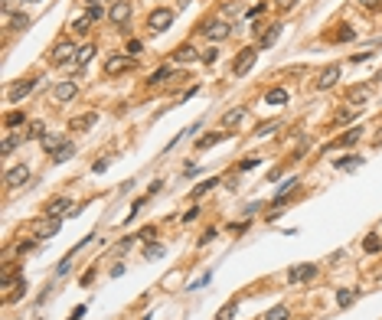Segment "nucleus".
<instances>
[{
    "mask_svg": "<svg viewBox=\"0 0 382 320\" xmlns=\"http://www.w3.org/2000/svg\"><path fill=\"white\" fill-rule=\"evenodd\" d=\"M255 59H258V46H245L242 53L235 56V63H232V75H235V78L249 75V69L255 65Z\"/></svg>",
    "mask_w": 382,
    "mask_h": 320,
    "instance_id": "f257e3e1",
    "label": "nucleus"
},
{
    "mask_svg": "<svg viewBox=\"0 0 382 320\" xmlns=\"http://www.w3.org/2000/svg\"><path fill=\"white\" fill-rule=\"evenodd\" d=\"M196 33H203V36H209L212 43H219V39H226L229 33H232V26H229L226 20H209V23L203 20V23L196 26Z\"/></svg>",
    "mask_w": 382,
    "mask_h": 320,
    "instance_id": "f03ea898",
    "label": "nucleus"
},
{
    "mask_svg": "<svg viewBox=\"0 0 382 320\" xmlns=\"http://www.w3.org/2000/svg\"><path fill=\"white\" fill-rule=\"evenodd\" d=\"M78 53V49H75V43H72V39H59V43H56V46H53V53H49V56H53V63L56 65H69L72 63V56H75Z\"/></svg>",
    "mask_w": 382,
    "mask_h": 320,
    "instance_id": "7ed1b4c3",
    "label": "nucleus"
},
{
    "mask_svg": "<svg viewBox=\"0 0 382 320\" xmlns=\"http://www.w3.org/2000/svg\"><path fill=\"white\" fill-rule=\"evenodd\" d=\"M170 23H173V10H167V7H157L154 13L147 16V30H150V33H164V30H170Z\"/></svg>",
    "mask_w": 382,
    "mask_h": 320,
    "instance_id": "20e7f679",
    "label": "nucleus"
},
{
    "mask_svg": "<svg viewBox=\"0 0 382 320\" xmlns=\"http://www.w3.org/2000/svg\"><path fill=\"white\" fill-rule=\"evenodd\" d=\"M340 75H343L340 63H330V65H323V69L317 72V82H314V85L317 88H333L336 82H340Z\"/></svg>",
    "mask_w": 382,
    "mask_h": 320,
    "instance_id": "39448f33",
    "label": "nucleus"
},
{
    "mask_svg": "<svg viewBox=\"0 0 382 320\" xmlns=\"http://www.w3.org/2000/svg\"><path fill=\"white\" fill-rule=\"evenodd\" d=\"M127 69H131V59L121 56V53H115V56L105 59V75H121V72H127Z\"/></svg>",
    "mask_w": 382,
    "mask_h": 320,
    "instance_id": "423d86ee",
    "label": "nucleus"
},
{
    "mask_svg": "<svg viewBox=\"0 0 382 320\" xmlns=\"http://www.w3.org/2000/svg\"><path fill=\"white\" fill-rule=\"evenodd\" d=\"M95 121H98V111H85V115H78L69 121V131L72 134H85L88 128H95Z\"/></svg>",
    "mask_w": 382,
    "mask_h": 320,
    "instance_id": "0eeeda50",
    "label": "nucleus"
},
{
    "mask_svg": "<svg viewBox=\"0 0 382 320\" xmlns=\"http://www.w3.org/2000/svg\"><path fill=\"white\" fill-rule=\"evenodd\" d=\"M108 20H111L115 26H125L127 20H131V3H127V0H118L115 7L108 10Z\"/></svg>",
    "mask_w": 382,
    "mask_h": 320,
    "instance_id": "6e6552de",
    "label": "nucleus"
},
{
    "mask_svg": "<svg viewBox=\"0 0 382 320\" xmlns=\"http://www.w3.org/2000/svg\"><path fill=\"white\" fill-rule=\"evenodd\" d=\"M170 59H173V65H187V63H193V59H203V56L196 53L190 43H183V46H177V49L170 53Z\"/></svg>",
    "mask_w": 382,
    "mask_h": 320,
    "instance_id": "1a4fd4ad",
    "label": "nucleus"
},
{
    "mask_svg": "<svg viewBox=\"0 0 382 320\" xmlns=\"http://www.w3.org/2000/svg\"><path fill=\"white\" fill-rule=\"evenodd\" d=\"M317 274V265H294L288 271V284H301V281H311Z\"/></svg>",
    "mask_w": 382,
    "mask_h": 320,
    "instance_id": "9d476101",
    "label": "nucleus"
},
{
    "mask_svg": "<svg viewBox=\"0 0 382 320\" xmlns=\"http://www.w3.org/2000/svg\"><path fill=\"white\" fill-rule=\"evenodd\" d=\"M75 92H78V82H75V78H69V82H59V85L53 88V98H56V102H72Z\"/></svg>",
    "mask_w": 382,
    "mask_h": 320,
    "instance_id": "9b49d317",
    "label": "nucleus"
},
{
    "mask_svg": "<svg viewBox=\"0 0 382 320\" xmlns=\"http://www.w3.org/2000/svg\"><path fill=\"white\" fill-rule=\"evenodd\" d=\"M26 180H30V167H26V164H20V167H10V170H7L3 183H7V187H23Z\"/></svg>",
    "mask_w": 382,
    "mask_h": 320,
    "instance_id": "f8f14e48",
    "label": "nucleus"
},
{
    "mask_svg": "<svg viewBox=\"0 0 382 320\" xmlns=\"http://www.w3.org/2000/svg\"><path fill=\"white\" fill-rule=\"evenodd\" d=\"M363 134H366L363 128H350V131H346V134H340V137H336L333 144H327V150H336V147H353V144H356L359 137H363Z\"/></svg>",
    "mask_w": 382,
    "mask_h": 320,
    "instance_id": "ddd939ff",
    "label": "nucleus"
},
{
    "mask_svg": "<svg viewBox=\"0 0 382 320\" xmlns=\"http://www.w3.org/2000/svg\"><path fill=\"white\" fill-rule=\"evenodd\" d=\"M65 209H72V203H69V196H56L53 203L46 206V219H63V216H69Z\"/></svg>",
    "mask_w": 382,
    "mask_h": 320,
    "instance_id": "4468645a",
    "label": "nucleus"
},
{
    "mask_svg": "<svg viewBox=\"0 0 382 320\" xmlns=\"http://www.w3.org/2000/svg\"><path fill=\"white\" fill-rule=\"evenodd\" d=\"M56 232H59V219H43V222L33 226V235H36V239H53Z\"/></svg>",
    "mask_w": 382,
    "mask_h": 320,
    "instance_id": "2eb2a0df",
    "label": "nucleus"
},
{
    "mask_svg": "<svg viewBox=\"0 0 382 320\" xmlns=\"http://www.w3.org/2000/svg\"><path fill=\"white\" fill-rule=\"evenodd\" d=\"M33 88H36V78H26V82H16V85H13V88L7 92V98H10V102H20V98H26V95L33 92Z\"/></svg>",
    "mask_w": 382,
    "mask_h": 320,
    "instance_id": "dca6fc26",
    "label": "nucleus"
},
{
    "mask_svg": "<svg viewBox=\"0 0 382 320\" xmlns=\"http://www.w3.org/2000/svg\"><path fill=\"white\" fill-rule=\"evenodd\" d=\"M3 26H7V30L23 33L26 26H30V16H26V13H3Z\"/></svg>",
    "mask_w": 382,
    "mask_h": 320,
    "instance_id": "f3484780",
    "label": "nucleus"
},
{
    "mask_svg": "<svg viewBox=\"0 0 382 320\" xmlns=\"http://www.w3.org/2000/svg\"><path fill=\"white\" fill-rule=\"evenodd\" d=\"M92 23H98V20H95L92 10L85 7V13H78L75 20H72V30H75V33H88V30H92Z\"/></svg>",
    "mask_w": 382,
    "mask_h": 320,
    "instance_id": "a211bd4d",
    "label": "nucleus"
},
{
    "mask_svg": "<svg viewBox=\"0 0 382 320\" xmlns=\"http://www.w3.org/2000/svg\"><path fill=\"white\" fill-rule=\"evenodd\" d=\"M281 36V23H271V26H265V33L258 36V49H268L274 43V39Z\"/></svg>",
    "mask_w": 382,
    "mask_h": 320,
    "instance_id": "6ab92c4d",
    "label": "nucleus"
},
{
    "mask_svg": "<svg viewBox=\"0 0 382 320\" xmlns=\"http://www.w3.org/2000/svg\"><path fill=\"white\" fill-rule=\"evenodd\" d=\"M229 134L226 131H212V134H206V137H199V141H196V150H209V147H216L219 141H226Z\"/></svg>",
    "mask_w": 382,
    "mask_h": 320,
    "instance_id": "aec40b11",
    "label": "nucleus"
},
{
    "mask_svg": "<svg viewBox=\"0 0 382 320\" xmlns=\"http://www.w3.org/2000/svg\"><path fill=\"white\" fill-rule=\"evenodd\" d=\"M265 102L268 105H288V88H281V85L268 88V92H265Z\"/></svg>",
    "mask_w": 382,
    "mask_h": 320,
    "instance_id": "412c9836",
    "label": "nucleus"
},
{
    "mask_svg": "<svg viewBox=\"0 0 382 320\" xmlns=\"http://www.w3.org/2000/svg\"><path fill=\"white\" fill-rule=\"evenodd\" d=\"M359 297V291H353V288H343V291H336V307L340 311H346V307H353V301Z\"/></svg>",
    "mask_w": 382,
    "mask_h": 320,
    "instance_id": "4be33fe9",
    "label": "nucleus"
},
{
    "mask_svg": "<svg viewBox=\"0 0 382 320\" xmlns=\"http://www.w3.org/2000/svg\"><path fill=\"white\" fill-rule=\"evenodd\" d=\"M72 154H75V144H72V141H65L63 147H59L53 157H49V160H53V164H65V160H72Z\"/></svg>",
    "mask_w": 382,
    "mask_h": 320,
    "instance_id": "5701e85b",
    "label": "nucleus"
},
{
    "mask_svg": "<svg viewBox=\"0 0 382 320\" xmlns=\"http://www.w3.org/2000/svg\"><path fill=\"white\" fill-rule=\"evenodd\" d=\"M242 121H245V108H232L222 115V125L226 128H235V125H242Z\"/></svg>",
    "mask_w": 382,
    "mask_h": 320,
    "instance_id": "b1692460",
    "label": "nucleus"
},
{
    "mask_svg": "<svg viewBox=\"0 0 382 320\" xmlns=\"http://www.w3.org/2000/svg\"><path fill=\"white\" fill-rule=\"evenodd\" d=\"M65 141H69V137H63V134H46V137H43V147H46L49 154H56Z\"/></svg>",
    "mask_w": 382,
    "mask_h": 320,
    "instance_id": "393cba45",
    "label": "nucleus"
},
{
    "mask_svg": "<svg viewBox=\"0 0 382 320\" xmlns=\"http://www.w3.org/2000/svg\"><path fill=\"white\" fill-rule=\"evenodd\" d=\"M92 56H95V46H92V43L78 46V53H75V65H88V63H92Z\"/></svg>",
    "mask_w": 382,
    "mask_h": 320,
    "instance_id": "a878e982",
    "label": "nucleus"
},
{
    "mask_svg": "<svg viewBox=\"0 0 382 320\" xmlns=\"http://www.w3.org/2000/svg\"><path fill=\"white\" fill-rule=\"evenodd\" d=\"M26 137H30V141H43V137H46V125H43V121H30Z\"/></svg>",
    "mask_w": 382,
    "mask_h": 320,
    "instance_id": "bb28decb",
    "label": "nucleus"
},
{
    "mask_svg": "<svg viewBox=\"0 0 382 320\" xmlns=\"http://www.w3.org/2000/svg\"><path fill=\"white\" fill-rule=\"evenodd\" d=\"M167 78H173V65H160L147 82H150V85H160V82H167Z\"/></svg>",
    "mask_w": 382,
    "mask_h": 320,
    "instance_id": "cd10ccee",
    "label": "nucleus"
},
{
    "mask_svg": "<svg viewBox=\"0 0 382 320\" xmlns=\"http://www.w3.org/2000/svg\"><path fill=\"white\" fill-rule=\"evenodd\" d=\"M333 39L336 43H353V39H356V30H353V26H336V33H333Z\"/></svg>",
    "mask_w": 382,
    "mask_h": 320,
    "instance_id": "c85d7f7f",
    "label": "nucleus"
},
{
    "mask_svg": "<svg viewBox=\"0 0 382 320\" xmlns=\"http://www.w3.org/2000/svg\"><path fill=\"white\" fill-rule=\"evenodd\" d=\"M363 252H369V255H379V252H382L379 235H366V239H363Z\"/></svg>",
    "mask_w": 382,
    "mask_h": 320,
    "instance_id": "c756f323",
    "label": "nucleus"
},
{
    "mask_svg": "<svg viewBox=\"0 0 382 320\" xmlns=\"http://www.w3.org/2000/svg\"><path fill=\"white\" fill-rule=\"evenodd\" d=\"M23 137H26V134H20V137H16V134H7V137H3V144H0V154L7 157V154H10V150H13V147H16V144L23 141Z\"/></svg>",
    "mask_w": 382,
    "mask_h": 320,
    "instance_id": "7c9ffc66",
    "label": "nucleus"
},
{
    "mask_svg": "<svg viewBox=\"0 0 382 320\" xmlns=\"http://www.w3.org/2000/svg\"><path fill=\"white\" fill-rule=\"evenodd\" d=\"M297 183H301V180H297V177H291L288 183H284V187L278 190V196H274V203H284V196H291V193H294V187H297Z\"/></svg>",
    "mask_w": 382,
    "mask_h": 320,
    "instance_id": "2f4dec72",
    "label": "nucleus"
},
{
    "mask_svg": "<svg viewBox=\"0 0 382 320\" xmlns=\"http://www.w3.org/2000/svg\"><path fill=\"white\" fill-rule=\"evenodd\" d=\"M346 98H350V105H356V102H366V98H369V88L356 85V88H350V92H346Z\"/></svg>",
    "mask_w": 382,
    "mask_h": 320,
    "instance_id": "473e14b6",
    "label": "nucleus"
},
{
    "mask_svg": "<svg viewBox=\"0 0 382 320\" xmlns=\"http://www.w3.org/2000/svg\"><path fill=\"white\" fill-rule=\"evenodd\" d=\"M235 314H239V304H235V301H229V304L216 314V320H235Z\"/></svg>",
    "mask_w": 382,
    "mask_h": 320,
    "instance_id": "72a5a7b5",
    "label": "nucleus"
},
{
    "mask_svg": "<svg viewBox=\"0 0 382 320\" xmlns=\"http://www.w3.org/2000/svg\"><path fill=\"white\" fill-rule=\"evenodd\" d=\"M288 317H291V311H288V307H284V304L271 307V311L265 314V320H288Z\"/></svg>",
    "mask_w": 382,
    "mask_h": 320,
    "instance_id": "f704fd0d",
    "label": "nucleus"
},
{
    "mask_svg": "<svg viewBox=\"0 0 382 320\" xmlns=\"http://www.w3.org/2000/svg\"><path fill=\"white\" fill-rule=\"evenodd\" d=\"M26 115L23 111H7V118H3V128H16V125H23Z\"/></svg>",
    "mask_w": 382,
    "mask_h": 320,
    "instance_id": "c9c22d12",
    "label": "nucleus"
},
{
    "mask_svg": "<svg viewBox=\"0 0 382 320\" xmlns=\"http://www.w3.org/2000/svg\"><path fill=\"white\" fill-rule=\"evenodd\" d=\"M216 183H219V180H216V177H209V180H203V183H199V187H196V190H193V193H190V196H193V199H199V196H203V193H209V190H212V187H216Z\"/></svg>",
    "mask_w": 382,
    "mask_h": 320,
    "instance_id": "e433bc0d",
    "label": "nucleus"
},
{
    "mask_svg": "<svg viewBox=\"0 0 382 320\" xmlns=\"http://www.w3.org/2000/svg\"><path fill=\"white\" fill-rule=\"evenodd\" d=\"M333 164L340 167V170H353V167H359V157L350 154V157H343V160H333Z\"/></svg>",
    "mask_w": 382,
    "mask_h": 320,
    "instance_id": "4c0bfd02",
    "label": "nucleus"
},
{
    "mask_svg": "<svg viewBox=\"0 0 382 320\" xmlns=\"http://www.w3.org/2000/svg\"><path fill=\"white\" fill-rule=\"evenodd\" d=\"M359 7L366 10V13H379V10H382V0H359Z\"/></svg>",
    "mask_w": 382,
    "mask_h": 320,
    "instance_id": "58836bf2",
    "label": "nucleus"
},
{
    "mask_svg": "<svg viewBox=\"0 0 382 320\" xmlns=\"http://www.w3.org/2000/svg\"><path fill=\"white\" fill-rule=\"evenodd\" d=\"M144 258H164V245H147V249H144Z\"/></svg>",
    "mask_w": 382,
    "mask_h": 320,
    "instance_id": "ea45409f",
    "label": "nucleus"
},
{
    "mask_svg": "<svg viewBox=\"0 0 382 320\" xmlns=\"http://www.w3.org/2000/svg\"><path fill=\"white\" fill-rule=\"evenodd\" d=\"M274 128H278V121H265V125H258V128H255V134H258V137H265V134L274 131Z\"/></svg>",
    "mask_w": 382,
    "mask_h": 320,
    "instance_id": "a19ab883",
    "label": "nucleus"
},
{
    "mask_svg": "<svg viewBox=\"0 0 382 320\" xmlns=\"http://www.w3.org/2000/svg\"><path fill=\"white\" fill-rule=\"evenodd\" d=\"M36 249V239H30V242H20L16 245V252H20V255H26V252H33Z\"/></svg>",
    "mask_w": 382,
    "mask_h": 320,
    "instance_id": "79ce46f5",
    "label": "nucleus"
},
{
    "mask_svg": "<svg viewBox=\"0 0 382 320\" xmlns=\"http://www.w3.org/2000/svg\"><path fill=\"white\" fill-rule=\"evenodd\" d=\"M294 7H297V0H278V10H284V13L294 10Z\"/></svg>",
    "mask_w": 382,
    "mask_h": 320,
    "instance_id": "37998d69",
    "label": "nucleus"
},
{
    "mask_svg": "<svg viewBox=\"0 0 382 320\" xmlns=\"http://www.w3.org/2000/svg\"><path fill=\"white\" fill-rule=\"evenodd\" d=\"M134 242H137V235H127V239H125V242H121V245H118V252H127V249H131V245Z\"/></svg>",
    "mask_w": 382,
    "mask_h": 320,
    "instance_id": "c03bdc74",
    "label": "nucleus"
},
{
    "mask_svg": "<svg viewBox=\"0 0 382 320\" xmlns=\"http://www.w3.org/2000/svg\"><path fill=\"white\" fill-rule=\"evenodd\" d=\"M255 164H258V157H245L242 164H239V170H252V167H255Z\"/></svg>",
    "mask_w": 382,
    "mask_h": 320,
    "instance_id": "a18cd8bd",
    "label": "nucleus"
},
{
    "mask_svg": "<svg viewBox=\"0 0 382 320\" xmlns=\"http://www.w3.org/2000/svg\"><path fill=\"white\" fill-rule=\"evenodd\" d=\"M216 56H219L216 49H206V53H203V63H206V65H212V63H216Z\"/></svg>",
    "mask_w": 382,
    "mask_h": 320,
    "instance_id": "49530a36",
    "label": "nucleus"
},
{
    "mask_svg": "<svg viewBox=\"0 0 382 320\" xmlns=\"http://www.w3.org/2000/svg\"><path fill=\"white\" fill-rule=\"evenodd\" d=\"M85 311H88V307H85V304H78V307H75V311H72V317H69V320H82V317H85Z\"/></svg>",
    "mask_w": 382,
    "mask_h": 320,
    "instance_id": "de8ad7c7",
    "label": "nucleus"
},
{
    "mask_svg": "<svg viewBox=\"0 0 382 320\" xmlns=\"http://www.w3.org/2000/svg\"><path fill=\"white\" fill-rule=\"evenodd\" d=\"M350 118H353V108H350V111H340V115H336V125H346Z\"/></svg>",
    "mask_w": 382,
    "mask_h": 320,
    "instance_id": "09e8293b",
    "label": "nucleus"
},
{
    "mask_svg": "<svg viewBox=\"0 0 382 320\" xmlns=\"http://www.w3.org/2000/svg\"><path fill=\"white\" fill-rule=\"evenodd\" d=\"M209 239H216V229H206V232L199 235V245H206V242H209Z\"/></svg>",
    "mask_w": 382,
    "mask_h": 320,
    "instance_id": "8fccbe9b",
    "label": "nucleus"
},
{
    "mask_svg": "<svg viewBox=\"0 0 382 320\" xmlns=\"http://www.w3.org/2000/svg\"><path fill=\"white\" fill-rule=\"evenodd\" d=\"M92 170H95V173H105V170H108V160H105V157H102V160H95Z\"/></svg>",
    "mask_w": 382,
    "mask_h": 320,
    "instance_id": "3c124183",
    "label": "nucleus"
},
{
    "mask_svg": "<svg viewBox=\"0 0 382 320\" xmlns=\"http://www.w3.org/2000/svg\"><path fill=\"white\" fill-rule=\"evenodd\" d=\"M150 235H157V229H154V226H147V229H140V232H137V239H150Z\"/></svg>",
    "mask_w": 382,
    "mask_h": 320,
    "instance_id": "603ef678",
    "label": "nucleus"
},
{
    "mask_svg": "<svg viewBox=\"0 0 382 320\" xmlns=\"http://www.w3.org/2000/svg\"><path fill=\"white\" fill-rule=\"evenodd\" d=\"M92 278H95V268H88V271L82 274V288H85V284H92Z\"/></svg>",
    "mask_w": 382,
    "mask_h": 320,
    "instance_id": "864d4df0",
    "label": "nucleus"
},
{
    "mask_svg": "<svg viewBox=\"0 0 382 320\" xmlns=\"http://www.w3.org/2000/svg\"><path fill=\"white\" fill-rule=\"evenodd\" d=\"M261 13H265V3H258V7L249 10V16H261Z\"/></svg>",
    "mask_w": 382,
    "mask_h": 320,
    "instance_id": "5fc2aeb1",
    "label": "nucleus"
},
{
    "mask_svg": "<svg viewBox=\"0 0 382 320\" xmlns=\"http://www.w3.org/2000/svg\"><path fill=\"white\" fill-rule=\"evenodd\" d=\"M26 3H36V0H26Z\"/></svg>",
    "mask_w": 382,
    "mask_h": 320,
    "instance_id": "6e6d98bb",
    "label": "nucleus"
},
{
    "mask_svg": "<svg viewBox=\"0 0 382 320\" xmlns=\"http://www.w3.org/2000/svg\"><path fill=\"white\" fill-rule=\"evenodd\" d=\"M85 3H95V0H85Z\"/></svg>",
    "mask_w": 382,
    "mask_h": 320,
    "instance_id": "4d7b16f0",
    "label": "nucleus"
}]
</instances>
